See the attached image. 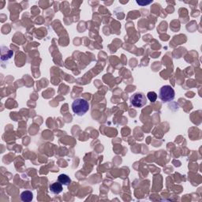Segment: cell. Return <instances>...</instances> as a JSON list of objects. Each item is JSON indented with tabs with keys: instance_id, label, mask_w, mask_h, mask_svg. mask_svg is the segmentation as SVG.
<instances>
[{
	"instance_id": "1",
	"label": "cell",
	"mask_w": 202,
	"mask_h": 202,
	"mask_svg": "<svg viewBox=\"0 0 202 202\" xmlns=\"http://www.w3.org/2000/svg\"><path fill=\"white\" fill-rule=\"evenodd\" d=\"M72 110L77 115L82 116L89 110V104L88 101L82 98L76 99L72 104Z\"/></svg>"
},
{
	"instance_id": "2",
	"label": "cell",
	"mask_w": 202,
	"mask_h": 202,
	"mask_svg": "<svg viewBox=\"0 0 202 202\" xmlns=\"http://www.w3.org/2000/svg\"><path fill=\"white\" fill-rule=\"evenodd\" d=\"M175 96L174 90L171 85H164L159 91V98L164 103L173 100Z\"/></svg>"
},
{
	"instance_id": "3",
	"label": "cell",
	"mask_w": 202,
	"mask_h": 202,
	"mask_svg": "<svg viewBox=\"0 0 202 202\" xmlns=\"http://www.w3.org/2000/svg\"><path fill=\"white\" fill-rule=\"evenodd\" d=\"M130 104L134 108H143L147 104V98L143 93H136L130 96Z\"/></svg>"
},
{
	"instance_id": "4",
	"label": "cell",
	"mask_w": 202,
	"mask_h": 202,
	"mask_svg": "<svg viewBox=\"0 0 202 202\" xmlns=\"http://www.w3.org/2000/svg\"><path fill=\"white\" fill-rule=\"evenodd\" d=\"M50 191L54 194H58L63 191V185L59 182H53L49 187Z\"/></svg>"
},
{
	"instance_id": "5",
	"label": "cell",
	"mask_w": 202,
	"mask_h": 202,
	"mask_svg": "<svg viewBox=\"0 0 202 202\" xmlns=\"http://www.w3.org/2000/svg\"><path fill=\"white\" fill-rule=\"evenodd\" d=\"M58 182H59L63 186H68L69 184L71 182V179H70L68 175L62 174L58 177Z\"/></svg>"
},
{
	"instance_id": "6",
	"label": "cell",
	"mask_w": 202,
	"mask_h": 202,
	"mask_svg": "<svg viewBox=\"0 0 202 202\" xmlns=\"http://www.w3.org/2000/svg\"><path fill=\"white\" fill-rule=\"evenodd\" d=\"M33 193H32L31 191H28V190L24 191V192H22V194H21V199H22V200H23V201H25V202L31 201V200H33Z\"/></svg>"
},
{
	"instance_id": "7",
	"label": "cell",
	"mask_w": 202,
	"mask_h": 202,
	"mask_svg": "<svg viewBox=\"0 0 202 202\" xmlns=\"http://www.w3.org/2000/svg\"><path fill=\"white\" fill-rule=\"evenodd\" d=\"M147 97L152 103H155L156 101V99H157L158 96L155 92H149L147 94Z\"/></svg>"
},
{
	"instance_id": "8",
	"label": "cell",
	"mask_w": 202,
	"mask_h": 202,
	"mask_svg": "<svg viewBox=\"0 0 202 202\" xmlns=\"http://www.w3.org/2000/svg\"><path fill=\"white\" fill-rule=\"evenodd\" d=\"M152 2H141V1H137V3L142 6V7H144V6H146V5H149V4H150Z\"/></svg>"
}]
</instances>
